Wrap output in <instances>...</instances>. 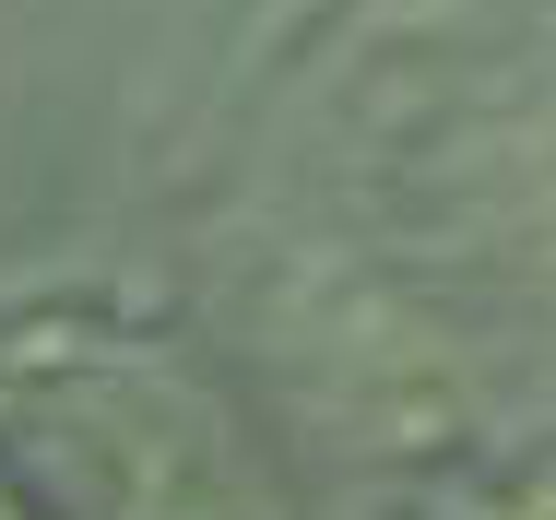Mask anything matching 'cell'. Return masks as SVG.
<instances>
[{
  "instance_id": "cell-1",
  "label": "cell",
  "mask_w": 556,
  "mask_h": 520,
  "mask_svg": "<svg viewBox=\"0 0 556 520\" xmlns=\"http://www.w3.org/2000/svg\"><path fill=\"white\" fill-rule=\"evenodd\" d=\"M0 485L36 520H296L285 426L225 355L130 308L0 331Z\"/></svg>"
},
{
  "instance_id": "cell-2",
  "label": "cell",
  "mask_w": 556,
  "mask_h": 520,
  "mask_svg": "<svg viewBox=\"0 0 556 520\" xmlns=\"http://www.w3.org/2000/svg\"><path fill=\"white\" fill-rule=\"evenodd\" d=\"M485 520H556V485H521V497H497Z\"/></svg>"
},
{
  "instance_id": "cell-3",
  "label": "cell",
  "mask_w": 556,
  "mask_h": 520,
  "mask_svg": "<svg viewBox=\"0 0 556 520\" xmlns=\"http://www.w3.org/2000/svg\"><path fill=\"white\" fill-rule=\"evenodd\" d=\"M0 520H36V509H24V497H12V485H0Z\"/></svg>"
}]
</instances>
